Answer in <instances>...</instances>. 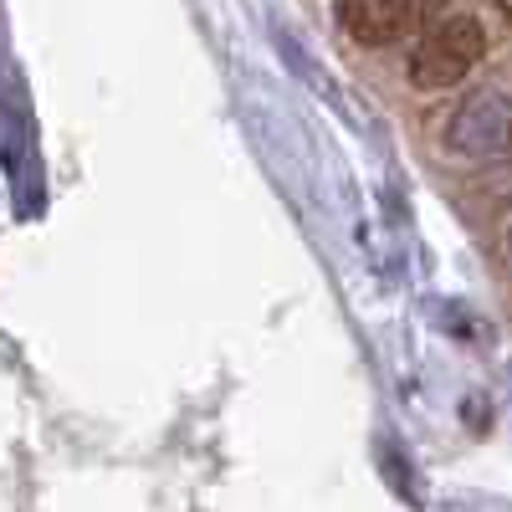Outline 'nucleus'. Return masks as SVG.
<instances>
[{
  "instance_id": "obj_1",
  "label": "nucleus",
  "mask_w": 512,
  "mask_h": 512,
  "mask_svg": "<svg viewBox=\"0 0 512 512\" xmlns=\"http://www.w3.org/2000/svg\"><path fill=\"white\" fill-rule=\"evenodd\" d=\"M487 57V31L477 16H441L431 31L415 41V52L405 62V77L415 93H446L456 82L472 77V67Z\"/></svg>"
},
{
  "instance_id": "obj_2",
  "label": "nucleus",
  "mask_w": 512,
  "mask_h": 512,
  "mask_svg": "<svg viewBox=\"0 0 512 512\" xmlns=\"http://www.w3.org/2000/svg\"><path fill=\"white\" fill-rule=\"evenodd\" d=\"M446 154L466 159V164H487L512 154V93L487 82V88L461 93V103L451 108L446 128H441Z\"/></svg>"
},
{
  "instance_id": "obj_3",
  "label": "nucleus",
  "mask_w": 512,
  "mask_h": 512,
  "mask_svg": "<svg viewBox=\"0 0 512 512\" xmlns=\"http://www.w3.org/2000/svg\"><path fill=\"white\" fill-rule=\"evenodd\" d=\"M446 0H338V21L359 47H400L415 31H431Z\"/></svg>"
},
{
  "instance_id": "obj_4",
  "label": "nucleus",
  "mask_w": 512,
  "mask_h": 512,
  "mask_svg": "<svg viewBox=\"0 0 512 512\" xmlns=\"http://www.w3.org/2000/svg\"><path fill=\"white\" fill-rule=\"evenodd\" d=\"M507 256H512V226H507Z\"/></svg>"
}]
</instances>
